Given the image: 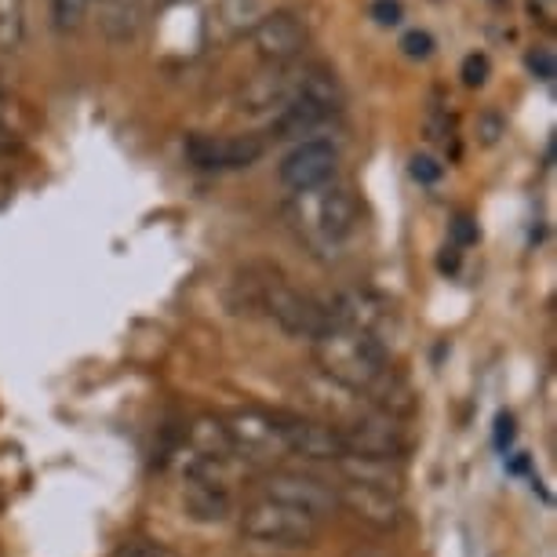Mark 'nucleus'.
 <instances>
[{
    "mask_svg": "<svg viewBox=\"0 0 557 557\" xmlns=\"http://www.w3.org/2000/svg\"><path fill=\"white\" fill-rule=\"evenodd\" d=\"M313 361L324 380L339 383L343 391L364 397L375 383L391 372V354L380 335L361 332V329H343L332 324L321 339H313Z\"/></svg>",
    "mask_w": 557,
    "mask_h": 557,
    "instance_id": "1",
    "label": "nucleus"
},
{
    "mask_svg": "<svg viewBox=\"0 0 557 557\" xmlns=\"http://www.w3.org/2000/svg\"><path fill=\"white\" fill-rule=\"evenodd\" d=\"M240 288H245V307L262 310L270 321H277L281 332L296 335V339L313 343L332 329L324 299L292 288L277 270H248Z\"/></svg>",
    "mask_w": 557,
    "mask_h": 557,
    "instance_id": "2",
    "label": "nucleus"
},
{
    "mask_svg": "<svg viewBox=\"0 0 557 557\" xmlns=\"http://www.w3.org/2000/svg\"><path fill=\"white\" fill-rule=\"evenodd\" d=\"M357 223H361V208H357L350 186L329 183L321 190L299 194L296 226L302 230V237H307V245L313 251L335 256L343 248V240L357 230Z\"/></svg>",
    "mask_w": 557,
    "mask_h": 557,
    "instance_id": "3",
    "label": "nucleus"
},
{
    "mask_svg": "<svg viewBox=\"0 0 557 557\" xmlns=\"http://www.w3.org/2000/svg\"><path fill=\"white\" fill-rule=\"evenodd\" d=\"M324 521L310 518L302 510H292L285 503H273L267 496L240 510V535L248 543L273 546V550H302V546L318 543Z\"/></svg>",
    "mask_w": 557,
    "mask_h": 557,
    "instance_id": "4",
    "label": "nucleus"
},
{
    "mask_svg": "<svg viewBox=\"0 0 557 557\" xmlns=\"http://www.w3.org/2000/svg\"><path fill=\"white\" fill-rule=\"evenodd\" d=\"M237 462L234 445H230L226 423L219 416L194 419L186 430L183 448L175 451V470L186 481H223V474Z\"/></svg>",
    "mask_w": 557,
    "mask_h": 557,
    "instance_id": "5",
    "label": "nucleus"
},
{
    "mask_svg": "<svg viewBox=\"0 0 557 557\" xmlns=\"http://www.w3.org/2000/svg\"><path fill=\"white\" fill-rule=\"evenodd\" d=\"M346 456L354 459H372V462H401L408 451V437L401 430V419L375 412V408H361L354 419H346L339 426Z\"/></svg>",
    "mask_w": 557,
    "mask_h": 557,
    "instance_id": "6",
    "label": "nucleus"
},
{
    "mask_svg": "<svg viewBox=\"0 0 557 557\" xmlns=\"http://www.w3.org/2000/svg\"><path fill=\"white\" fill-rule=\"evenodd\" d=\"M223 423L237 459L256 462V467H273V462L288 459L285 437H281L277 426V412H267V408H234Z\"/></svg>",
    "mask_w": 557,
    "mask_h": 557,
    "instance_id": "7",
    "label": "nucleus"
},
{
    "mask_svg": "<svg viewBox=\"0 0 557 557\" xmlns=\"http://www.w3.org/2000/svg\"><path fill=\"white\" fill-rule=\"evenodd\" d=\"M262 496L273 503H285L292 510H302L318 521L335 518L339 499H335V481L310 474V470H270L262 481Z\"/></svg>",
    "mask_w": 557,
    "mask_h": 557,
    "instance_id": "8",
    "label": "nucleus"
},
{
    "mask_svg": "<svg viewBox=\"0 0 557 557\" xmlns=\"http://www.w3.org/2000/svg\"><path fill=\"white\" fill-rule=\"evenodd\" d=\"M335 499H339V510H346L354 521H361L372 532H397L405 521L401 488L364 485V481L339 478L335 481Z\"/></svg>",
    "mask_w": 557,
    "mask_h": 557,
    "instance_id": "9",
    "label": "nucleus"
},
{
    "mask_svg": "<svg viewBox=\"0 0 557 557\" xmlns=\"http://www.w3.org/2000/svg\"><path fill=\"white\" fill-rule=\"evenodd\" d=\"M277 426H281V437H285L288 456H299L302 462H329V467L346 459L339 426L329 423V419L277 412Z\"/></svg>",
    "mask_w": 557,
    "mask_h": 557,
    "instance_id": "10",
    "label": "nucleus"
},
{
    "mask_svg": "<svg viewBox=\"0 0 557 557\" xmlns=\"http://www.w3.org/2000/svg\"><path fill=\"white\" fill-rule=\"evenodd\" d=\"M267 153V146L256 135H205L197 132L186 139V161L201 172H240L251 168L259 157Z\"/></svg>",
    "mask_w": 557,
    "mask_h": 557,
    "instance_id": "11",
    "label": "nucleus"
},
{
    "mask_svg": "<svg viewBox=\"0 0 557 557\" xmlns=\"http://www.w3.org/2000/svg\"><path fill=\"white\" fill-rule=\"evenodd\" d=\"M335 172H339V150L324 139L299 143L296 150L285 153V161H281V168H277L281 183H285L292 194L321 190V186L332 183Z\"/></svg>",
    "mask_w": 557,
    "mask_h": 557,
    "instance_id": "12",
    "label": "nucleus"
},
{
    "mask_svg": "<svg viewBox=\"0 0 557 557\" xmlns=\"http://www.w3.org/2000/svg\"><path fill=\"white\" fill-rule=\"evenodd\" d=\"M299 77L302 66H288V62H273L270 70L256 73L245 91H240V110L245 113H273L288 107L292 99H299Z\"/></svg>",
    "mask_w": 557,
    "mask_h": 557,
    "instance_id": "13",
    "label": "nucleus"
},
{
    "mask_svg": "<svg viewBox=\"0 0 557 557\" xmlns=\"http://www.w3.org/2000/svg\"><path fill=\"white\" fill-rule=\"evenodd\" d=\"M251 40H256L262 59L292 62L302 48H307V26H302L299 15H292V12H270L259 18L256 29H251Z\"/></svg>",
    "mask_w": 557,
    "mask_h": 557,
    "instance_id": "14",
    "label": "nucleus"
},
{
    "mask_svg": "<svg viewBox=\"0 0 557 557\" xmlns=\"http://www.w3.org/2000/svg\"><path fill=\"white\" fill-rule=\"evenodd\" d=\"M183 507L194 521L223 524L230 513H234V496H230L226 481H186Z\"/></svg>",
    "mask_w": 557,
    "mask_h": 557,
    "instance_id": "15",
    "label": "nucleus"
},
{
    "mask_svg": "<svg viewBox=\"0 0 557 557\" xmlns=\"http://www.w3.org/2000/svg\"><path fill=\"white\" fill-rule=\"evenodd\" d=\"M146 12H150V0H102L99 26L113 45H128V40L139 37Z\"/></svg>",
    "mask_w": 557,
    "mask_h": 557,
    "instance_id": "16",
    "label": "nucleus"
},
{
    "mask_svg": "<svg viewBox=\"0 0 557 557\" xmlns=\"http://www.w3.org/2000/svg\"><path fill=\"white\" fill-rule=\"evenodd\" d=\"M262 18V0H219L212 18H208V34L215 40H237L256 29Z\"/></svg>",
    "mask_w": 557,
    "mask_h": 557,
    "instance_id": "17",
    "label": "nucleus"
},
{
    "mask_svg": "<svg viewBox=\"0 0 557 557\" xmlns=\"http://www.w3.org/2000/svg\"><path fill=\"white\" fill-rule=\"evenodd\" d=\"M335 117L332 110H324L321 102H313V99H292L285 110L273 117L270 124V132H273V139H302V135H310V132H318L321 124H329Z\"/></svg>",
    "mask_w": 557,
    "mask_h": 557,
    "instance_id": "18",
    "label": "nucleus"
},
{
    "mask_svg": "<svg viewBox=\"0 0 557 557\" xmlns=\"http://www.w3.org/2000/svg\"><path fill=\"white\" fill-rule=\"evenodd\" d=\"M26 37V0H0V51H18Z\"/></svg>",
    "mask_w": 557,
    "mask_h": 557,
    "instance_id": "19",
    "label": "nucleus"
},
{
    "mask_svg": "<svg viewBox=\"0 0 557 557\" xmlns=\"http://www.w3.org/2000/svg\"><path fill=\"white\" fill-rule=\"evenodd\" d=\"M88 8H91V0H51V29H55V34L81 29Z\"/></svg>",
    "mask_w": 557,
    "mask_h": 557,
    "instance_id": "20",
    "label": "nucleus"
},
{
    "mask_svg": "<svg viewBox=\"0 0 557 557\" xmlns=\"http://www.w3.org/2000/svg\"><path fill=\"white\" fill-rule=\"evenodd\" d=\"M113 557H178V554L172 550V546H164L157 540H128L113 550Z\"/></svg>",
    "mask_w": 557,
    "mask_h": 557,
    "instance_id": "21",
    "label": "nucleus"
},
{
    "mask_svg": "<svg viewBox=\"0 0 557 557\" xmlns=\"http://www.w3.org/2000/svg\"><path fill=\"white\" fill-rule=\"evenodd\" d=\"M488 73H492V62L485 51H474V55H467L462 59V70H459V77L467 88H481V84L488 81Z\"/></svg>",
    "mask_w": 557,
    "mask_h": 557,
    "instance_id": "22",
    "label": "nucleus"
},
{
    "mask_svg": "<svg viewBox=\"0 0 557 557\" xmlns=\"http://www.w3.org/2000/svg\"><path fill=\"white\" fill-rule=\"evenodd\" d=\"M401 51L408 59H430L434 55V37H430L426 29H408L401 37Z\"/></svg>",
    "mask_w": 557,
    "mask_h": 557,
    "instance_id": "23",
    "label": "nucleus"
},
{
    "mask_svg": "<svg viewBox=\"0 0 557 557\" xmlns=\"http://www.w3.org/2000/svg\"><path fill=\"white\" fill-rule=\"evenodd\" d=\"M524 66H529V73H535L540 81H554V73H557L550 48H532L529 55H524Z\"/></svg>",
    "mask_w": 557,
    "mask_h": 557,
    "instance_id": "24",
    "label": "nucleus"
},
{
    "mask_svg": "<svg viewBox=\"0 0 557 557\" xmlns=\"http://www.w3.org/2000/svg\"><path fill=\"white\" fill-rule=\"evenodd\" d=\"M408 172H412V178L416 183H423V186H434L441 175H445V164H437L434 157H426V153H416L412 157V168H408Z\"/></svg>",
    "mask_w": 557,
    "mask_h": 557,
    "instance_id": "25",
    "label": "nucleus"
},
{
    "mask_svg": "<svg viewBox=\"0 0 557 557\" xmlns=\"http://www.w3.org/2000/svg\"><path fill=\"white\" fill-rule=\"evenodd\" d=\"M372 18L380 26H397V23H401V4H397V0H375Z\"/></svg>",
    "mask_w": 557,
    "mask_h": 557,
    "instance_id": "26",
    "label": "nucleus"
},
{
    "mask_svg": "<svg viewBox=\"0 0 557 557\" xmlns=\"http://www.w3.org/2000/svg\"><path fill=\"white\" fill-rule=\"evenodd\" d=\"M529 12L540 18L543 26H554V18H557V8H554V0H529Z\"/></svg>",
    "mask_w": 557,
    "mask_h": 557,
    "instance_id": "27",
    "label": "nucleus"
},
{
    "mask_svg": "<svg viewBox=\"0 0 557 557\" xmlns=\"http://www.w3.org/2000/svg\"><path fill=\"white\" fill-rule=\"evenodd\" d=\"M451 237L459 240V245H470V240H478V226H470V219H456V223H451Z\"/></svg>",
    "mask_w": 557,
    "mask_h": 557,
    "instance_id": "28",
    "label": "nucleus"
},
{
    "mask_svg": "<svg viewBox=\"0 0 557 557\" xmlns=\"http://www.w3.org/2000/svg\"><path fill=\"white\" fill-rule=\"evenodd\" d=\"M499 132H503V121H499V117H492V113H488V117L481 121V139H485V143H496V139H499Z\"/></svg>",
    "mask_w": 557,
    "mask_h": 557,
    "instance_id": "29",
    "label": "nucleus"
},
{
    "mask_svg": "<svg viewBox=\"0 0 557 557\" xmlns=\"http://www.w3.org/2000/svg\"><path fill=\"white\" fill-rule=\"evenodd\" d=\"M8 150H15V132L0 121V153H8Z\"/></svg>",
    "mask_w": 557,
    "mask_h": 557,
    "instance_id": "30",
    "label": "nucleus"
},
{
    "mask_svg": "<svg viewBox=\"0 0 557 557\" xmlns=\"http://www.w3.org/2000/svg\"><path fill=\"white\" fill-rule=\"evenodd\" d=\"M350 557H383V554H375V550H354Z\"/></svg>",
    "mask_w": 557,
    "mask_h": 557,
    "instance_id": "31",
    "label": "nucleus"
},
{
    "mask_svg": "<svg viewBox=\"0 0 557 557\" xmlns=\"http://www.w3.org/2000/svg\"><path fill=\"white\" fill-rule=\"evenodd\" d=\"M492 4H503V0H492Z\"/></svg>",
    "mask_w": 557,
    "mask_h": 557,
    "instance_id": "32",
    "label": "nucleus"
}]
</instances>
